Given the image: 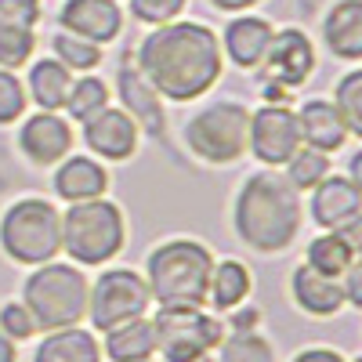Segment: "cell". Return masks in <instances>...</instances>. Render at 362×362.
<instances>
[{
    "mask_svg": "<svg viewBox=\"0 0 362 362\" xmlns=\"http://www.w3.org/2000/svg\"><path fill=\"white\" fill-rule=\"evenodd\" d=\"M138 73L153 83L163 102L189 105L214 90L225 73V54L218 33L203 22L174 18L163 25H148V33L134 47Z\"/></svg>",
    "mask_w": 362,
    "mask_h": 362,
    "instance_id": "1",
    "label": "cell"
},
{
    "mask_svg": "<svg viewBox=\"0 0 362 362\" xmlns=\"http://www.w3.org/2000/svg\"><path fill=\"white\" fill-rule=\"evenodd\" d=\"M300 225H305V199L279 167L247 174L232 203V228L239 243L257 254H283L300 235Z\"/></svg>",
    "mask_w": 362,
    "mask_h": 362,
    "instance_id": "2",
    "label": "cell"
},
{
    "mask_svg": "<svg viewBox=\"0 0 362 362\" xmlns=\"http://www.w3.org/2000/svg\"><path fill=\"white\" fill-rule=\"evenodd\" d=\"M210 268H214V254H210V247H203L199 239H189V235L163 239V243L153 247L145 257L148 297H153L160 308H170V305L203 308L206 305V286H210Z\"/></svg>",
    "mask_w": 362,
    "mask_h": 362,
    "instance_id": "3",
    "label": "cell"
},
{
    "mask_svg": "<svg viewBox=\"0 0 362 362\" xmlns=\"http://www.w3.org/2000/svg\"><path fill=\"white\" fill-rule=\"evenodd\" d=\"M87 276L73 261H44L22 283V305L33 315L37 329L80 326L87 315Z\"/></svg>",
    "mask_w": 362,
    "mask_h": 362,
    "instance_id": "4",
    "label": "cell"
},
{
    "mask_svg": "<svg viewBox=\"0 0 362 362\" xmlns=\"http://www.w3.org/2000/svg\"><path fill=\"white\" fill-rule=\"evenodd\" d=\"M127 243V218L124 206L98 196L83 203H66L62 210V250L73 264L102 268Z\"/></svg>",
    "mask_w": 362,
    "mask_h": 362,
    "instance_id": "5",
    "label": "cell"
},
{
    "mask_svg": "<svg viewBox=\"0 0 362 362\" xmlns=\"http://www.w3.org/2000/svg\"><path fill=\"white\" fill-rule=\"evenodd\" d=\"M0 250L29 268L54 261L62 254V210L44 196L15 199L0 218Z\"/></svg>",
    "mask_w": 362,
    "mask_h": 362,
    "instance_id": "6",
    "label": "cell"
},
{
    "mask_svg": "<svg viewBox=\"0 0 362 362\" xmlns=\"http://www.w3.org/2000/svg\"><path fill=\"white\" fill-rule=\"evenodd\" d=\"M247 127H250V109L235 98H218L185 119L181 138L199 163L232 167L247 156Z\"/></svg>",
    "mask_w": 362,
    "mask_h": 362,
    "instance_id": "7",
    "label": "cell"
},
{
    "mask_svg": "<svg viewBox=\"0 0 362 362\" xmlns=\"http://www.w3.org/2000/svg\"><path fill=\"white\" fill-rule=\"evenodd\" d=\"M153 334H156V351L163 355V362H189V358L218 351L225 337V322L203 308L170 305L153 315Z\"/></svg>",
    "mask_w": 362,
    "mask_h": 362,
    "instance_id": "8",
    "label": "cell"
},
{
    "mask_svg": "<svg viewBox=\"0 0 362 362\" xmlns=\"http://www.w3.org/2000/svg\"><path fill=\"white\" fill-rule=\"evenodd\" d=\"M148 305H153V297H148L145 276H138L134 268H105L87 290V319L102 334L145 315Z\"/></svg>",
    "mask_w": 362,
    "mask_h": 362,
    "instance_id": "9",
    "label": "cell"
},
{
    "mask_svg": "<svg viewBox=\"0 0 362 362\" xmlns=\"http://www.w3.org/2000/svg\"><path fill=\"white\" fill-rule=\"evenodd\" d=\"M308 214L322 232H341L351 243L362 247V185L351 181L348 174H334L329 170L319 185L312 189L308 199Z\"/></svg>",
    "mask_w": 362,
    "mask_h": 362,
    "instance_id": "10",
    "label": "cell"
},
{
    "mask_svg": "<svg viewBox=\"0 0 362 362\" xmlns=\"http://www.w3.org/2000/svg\"><path fill=\"white\" fill-rule=\"evenodd\" d=\"M300 148V131L293 105H264L250 112L247 127V153L261 167H283L293 153Z\"/></svg>",
    "mask_w": 362,
    "mask_h": 362,
    "instance_id": "11",
    "label": "cell"
},
{
    "mask_svg": "<svg viewBox=\"0 0 362 362\" xmlns=\"http://www.w3.org/2000/svg\"><path fill=\"white\" fill-rule=\"evenodd\" d=\"M319 66V54H315V44L312 37L305 33V29H297V25H286V29H276L272 33V44L264 51V80L272 83H283L286 90H297V87H305L312 80Z\"/></svg>",
    "mask_w": 362,
    "mask_h": 362,
    "instance_id": "12",
    "label": "cell"
},
{
    "mask_svg": "<svg viewBox=\"0 0 362 362\" xmlns=\"http://www.w3.org/2000/svg\"><path fill=\"white\" fill-rule=\"evenodd\" d=\"M40 22L44 0H0V66L18 73L33 62Z\"/></svg>",
    "mask_w": 362,
    "mask_h": 362,
    "instance_id": "13",
    "label": "cell"
},
{
    "mask_svg": "<svg viewBox=\"0 0 362 362\" xmlns=\"http://www.w3.org/2000/svg\"><path fill=\"white\" fill-rule=\"evenodd\" d=\"M116 95H119V109H124L141 134H148L153 141H163L167 145V112H163V98L153 90V83H148L138 66L131 51L124 54V62H119L116 69Z\"/></svg>",
    "mask_w": 362,
    "mask_h": 362,
    "instance_id": "14",
    "label": "cell"
},
{
    "mask_svg": "<svg viewBox=\"0 0 362 362\" xmlns=\"http://www.w3.org/2000/svg\"><path fill=\"white\" fill-rule=\"evenodd\" d=\"M80 127H83V145L102 163H127L138 153L141 131L119 105H105L98 116L83 119Z\"/></svg>",
    "mask_w": 362,
    "mask_h": 362,
    "instance_id": "15",
    "label": "cell"
},
{
    "mask_svg": "<svg viewBox=\"0 0 362 362\" xmlns=\"http://www.w3.org/2000/svg\"><path fill=\"white\" fill-rule=\"evenodd\" d=\"M18 153L33 167H54L73 153V124L58 112L37 109L33 116H22L18 124Z\"/></svg>",
    "mask_w": 362,
    "mask_h": 362,
    "instance_id": "16",
    "label": "cell"
},
{
    "mask_svg": "<svg viewBox=\"0 0 362 362\" xmlns=\"http://www.w3.org/2000/svg\"><path fill=\"white\" fill-rule=\"evenodd\" d=\"M272 33H276V25H272L264 15L239 11L225 22V29L218 33V44H221V54L235 69L257 73L261 62H264V51L272 44Z\"/></svg>",
    "mask_w": 362,
    "mask_h": 362,
    "instance_id": "17",
    "label": "cell"
},
{
    "mask_svg": "<svg viewBox=\"0 0 362 362\" xmlns=\"http://www.w3.org/2000/svg\"><path fill=\"white\" fill-rule=\"evenodd\" d=\"M58 29L105 47L124 33V8H119V0H62Z\"/></svg>",
    "mask_w": 362,
    "mask_h": 362,
    "instance_id": "18",
    "label": "cell"
},
{
    "mask_svg": "<svg viewBox=\"0 0 362 362\" xmlns=\"http://www.w3.org/2000/svg\"><path fill=\"white\" fill-rule=\"evenodd\" d=\"M51 189L62 203H83V199H98L109 192V170L95 156H66L54 163Z\"/></svg>",
    "mask_w": 362,
    "mask_h": 362,
    "instance_id": "19",
    "label": "cell"
},
{
    "mask_svg": "<svg viewBox=\"0 0 362 362\" xmlns=\"http://www.w3.org/2000/svg\"><path fill=\"white\" fill-rule=\"evenodd\" d=\"M293 116H297L300 145H312V148H319V153H326V156L341 153V148L351 141V134H348V127L341 124L337 109L329 105L326 98L300 102V105L293 109Z\"/></svg>",
    "mask_w": 362,
    "mask_h": 362,
    "instance_id": "20",
    "label": "cell"
},
{
    "mask_svg": "<svg viewBox=\"0 0 362 362\" xmlns=\"http://www.w3.org/2000/svg\"><path fill=\"white\" fill-rule=\"evenodd\" d=\"M322 44L341 62L362 58V0H334L322 15Z\"/></svg>",
    "mask_w": 362,
    "mask_h": 362,
    "instance_id": "21",
    "label": "cell"
},
{
    "mask_svg": "<svg viewBox=\"0 0 362 362\" xmlns=\"http://www.w3.org/2000/svg\"><path fill=\"white\" fill-rule=\"evenodd\" d=\"M290 297L293 305L305 312V315H315V319H329L344 308V290H341V279H329V276H319L315 268L308 264H297L293 276H290Z\"/></svg>",
    "mask_w": 362,
    "mask_h": 362,
    "instance_id": "22",
    "label": "cell"
},
{
    "mask_svg": "<svg viewBox=\"0 0 362 362\" xmlns=\"http://www.w3.org/2000/svg\"><path fill=\"white\" fill-rule=\"evenodd\" d=\"M25 83V95L37 109L44 112H58L69 98V87H73V73L58 62V58H33L29 62V76L22 80Z\"/></svg>",
    "mask_w": 362,
    "mask_h": 362,
    "instance_id": "23",
    "label": "cell"
},
{
    "mask_svg": "<svg viewBox=\"0 0 362 362\" xmlns=\"http://www.w3.org/2000/svg\"><path fill=\"white\" fill-rule=\"evenodd\" d=\"M33 362H102V344L83 326L47 329V337L40 341Z\"/></svg>",
    "mask_w": 362,
    "mask_h": 362,
    "instance_id": "24",
    "label": "cell"
},
{
    "mask_svg": "<svg viewBox=\"0 0 362 362\" xmlns=\"http://www.w3.org/2000/svg\"><path fill=\"white\" fill-rule=\"evenodd\" d=\"M105 355L109 362H148L156 355V334L153 319H127L112 329H105Z\"/></svg>",
    "mask_w": 362,
    "mask_h": 362,
    "instance_id": "25",
    "label": "cell"
},
{
    "mask_svg": "<svg viewBox=\"0 0 362 362\" xmlns=\"http://www.w3.org/2000/svg\"><path fill=\"white\" fill-rule=\"evenodd\" d=\"M254 290V276L243 261L225 257L214 261L210 268V286H206V305H214V312H232L235 305H243Z\"/></svg>",
    "mask_w": 362,
    "mask_h": 362,
    "instance_id": "26",
    "label": "cell"
},
{
    "mask_svg": "<svg viewBox=\"0 0 362 362\" xmlns=\"http://www.w3.org/2000/svg\"><path fill=\"white\" fill-rule=\"evenodd\" d=\"M355 261H358V243H351V239L341 235V232L315 235L308 243V250H305V264L315 268L319 276H329V279H341Z\"/></svg>",
    "mask_w": 362,
    "mask_h": 362,
    "instance_id": "27",
    "label": "cell"
},
{
    "mask_svg": "<svg viewBox=\"0 0 362 362\" xmlns=\"http://www.w3.org/2000/svg\"><path fill=\"white\" fill-rule=\"evenodd\" d=\"M105 105H112L109 83H105L102 76H95V73H80V76L73 80V87H69V98H66L62 109L69 112L73 124H83V119L98 116Z\"/></svg>",
    "mask_w": 362,
    "mask_h": 362,
    "instance_id": "28",
    "label": "cell"
},
{
    "mask_svg": "<svg viewBox=\"0 0 362 362\" xmlns=\"http://www.w3.org/2000/svg\"><path fill=\"white\" fill-rule=\"evenodd\" d=\"M51 54L62 62L69 73H95L105 58V47L87 40V37H76V33H66V29H58L51 37Z\"/></svg>",
    "mask_w": 362,
    "mask_h": 362,
    "instance_id": "29",
    "label": "cell"
},
{
    "mask_svg": "<svg viewBox=\"0 0 362 362\" xmlns=\"http://www.w3.org/2000/svg\"><path fill=\"white\" fill-rule=\"evenodd\" d=\"M286 170V181H290V185L300 192V196H305V192H312L315 185H319V181L329 174V170H334V163H329V156L326 153H319V148H312V145H300L297 148V153L283 163Z\"/></svg>",
    "mask_w": 362,
    "mask_h": 362,
    "instance_id": "30",
    "label": "cell"
},
{
    "mask_svg": "<svg viewBox=\"0 0 362 362\" xmlns=\"http://www.w3.org/2000/svg\"><path fill=\"white\" fill-rule=\"evenodd\" d=\"M337 109V116H341V124L348 127V134L351 138H362V69L355 66V69H348L341 80H337V87H334V102H329Z\"/></svg>",
    "mask_w": 362,
    "mask_h": 362,
    "instance_id": "31",
    "label": "cell"
},
{
    "mask_svg": "<svg viewBox=\"0 0 362 362\" xmlns=\"http://www.w3.org/2000/svg\"><path fill=\"white\" fill-rule=\"evenodd\" d=\"M218 362H276V348H272L257 329L225 334L221 344H218Z\"/></svg>",
    "mask_w": 362,
    "mask_h": 362,
    "instance_id": "32",
    "label": "cell"
},
{
    "mask_svg": "<svg viewBox=\"0 0 362 362\" xmlns=\"http://www.w3.org/2000/svg\"><path fill=\"white\" fill-rule=\"evenodd\" d=\"M25 105H29V95H25V83L18 80L15 69H4L0 66V127H11L25 116Z\"/></svg>",
    "mask_w": 362,
    "mask_h": 362,
    "instance_id": "33",
    "label": "cell"
},
{
    "mask_svg": "<svg viewBox=\"0 0 362 362\" xmlns=\"http://www.w3.org/2000/svg\"><path fill=\"white\" fill-rule=\"evenodd\" d=\"M127 8L141 25H163V22L181 18V11L189 8V0H131Z\"/></svg>",
    "mask_w": 362,
    "mask_h": 362,
    "instance_id": "34",
    "label": "cell"
},
{
    "mask_svg": "<svg viewBox=\"0 0 362 362\" xmlns=\"http://www.w3.org/2000/svg\"><path fill=\"white\" fill-rule=\"evenodd\" d=\"M0 329L18 344V341H29L37 334V322H33V315H29V308L22 305V300H11V305L0 308Z\"/></svg>",
    "mask_w": 362,
    "mask_h": 362,
    "instance_id": "35",
    "label": "cell"
},
{
    "mask_svg": "<svg viewBox=\"0 0 362 362\" xmlns=\"http://www.w3.org/2000/svg\"><path fill=\"white\" fill-rule=\"evenodd\" d=\"M341 290H344V305L362 308V261H355L341 276Z\"/></svg>",
    "mask_w": 362,
    "mask_h": 362,
    "instance_id": "36",
    "label": "cell"
},
{
    "mask_svg": "<svg viewBox=\"0 0 362 362\" xmlns=\"http://www.w3.org/2000/svg\"><path fill=\"white\" fill-rule=\"evenodd\" d=\"M257 322H261V312L254 308V305H235L232 308V319H228V329L232 334H247V329H257Z\"/></svg>",
    "mask_w": 362,
    "mask_h": 362,
    "instance_id": "37",
    "label": "cell"
},
{
    "mask_svg": "<svg viewBox=\"0 0 362 362\" xmlns=\"http://www.w3.org/2000/svg\"><path fill=\"white\" fill-rule=\"evenodd\" d=\"M290 362H351V358H344L334 348H305V351H297Z\"/></svg>",
    "mask_w": 362,
    "mask_h": 362,
    "instance_id": "38",
    "label": "cell"
},
{
    "mask_svg": "<svg viewBox=\"0 0 362 362\" xmlns=\"http://www.w3.org/2000/svg\"><path fill=\"white\" fill-rule=\"evenodd\" d=\"M261 102H264V105H290V102H293V90H286L283 83L264 80V83H261Z\"/></svg>",
    "mask_w": 362,
    "mask_h": 362,
    "instance_id": "39",
    "label": "cell"
},
{
    "mask_svg": "<svg viewBox=\"0 0 362 362\" xmlns=\"http://www.w3.org/2000/svg\"><path fill=\"white\" fill-rule=\"evenodd\" d=\"M206 4L214 11H225V15H239V11H254L264 0H206Z\"/></svg>",
    "mask_w": 362,
    "mask_h": 362,
    "instance_id": "40",
    "label": "cell"
},
{
    "mask_svg": "<svg viewBox=\"0 0 362 362\" xmlns=\"http://www.w3.org/2000/svg\"><path fill=\"white\" fill-rule=\"evenodd\" d=\"M0 362H18V355H15V341L0 329Z\"/></svg>",
    "mask_w": 362,
    "mask_h": 362,
    "instance_id": "41",
    "label": "cell"
},
{
    "mask_svg": "<svg viewBox=\"0 0 362 362\" xmlns=\"http://www.w3.org/2000/svg\"><path fill=\"white\" fill-rule=\"evenodd\" d=\"M189 362H214V355H199V358H189Z\"/></svg>",
    "mask_w": 362,
    "mask_h": 362,
    "instance_id": "42",
    "label": "cell"
},
{
    "mask_svg": "<svg viewBox=\"0 0 362 362\" xmlns=\"http://www.w3.org/2000/svg\"><path fill=\"white\" fill-rule=\"evenodd\" d=\"M0 196H4V185H0Z\"/></svg>",
    "mask_w": 362,
    "mask_h": 362,
    "instance_id": "43",
    "label": "cell"
},
{
    "mask_svg": "<svg viewBox=\"0 0 362 362\" xmlns=\"http://www.w3.org/2000/svg\"><path fill=\"white\" fill-rule=\"evenodd\" d=\"M148 362H153V358H148Z\"/></svg>",
    "mask_w": 362,
    "mask_h": 362,
    "instance_id": "44",
    "label": "cell"
}]
</instances>
